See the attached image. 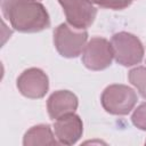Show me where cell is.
<instances>
[{
	"mask_svg": "<svg viewBox=\"0 0 146 146\" xmlns=\"http://www.w3.org/2000/svg\"><path fill=\"white\" fill-rule=\"evenodd\" d=\"M111 46L113 56L115 57L116 62L124 66L135 65L143 59V44L132 34L124 32L114 34L111 41Z\"/></svg>",
	"mask_w": 146,
	"mask_h": 146,
	"instance_id": "obj_2",
	"label": "cell"
},
{
	"mask_svg": "<svg viewBox=\"0 0 146 146\" xmlns=\"http://www.w3.org/2000/svg\"><path fill=\"white\" fill-rule=\"evenodd\" d=\"M130 82L138 89L140 95L146 98V68L145 67H136L129 72Z\"/></svg>",
	"mask_w": 146,
	"mask_h": 146,
	"instance_id": "obj_11",
	"label": "cell"
},
{
	"mask_svg": "<svg viewBox=\"0 0 146 146\" xmlns=\"http://www.w3.org/2000/svg\"><path fill=\"white\" fill-rule=\"evenodd\" d=\"M88 1L104 8H113V9H122L130 5V1L128 0H88Z\"/></svg>",
	"mask_w": 146,
	"mask_h": 146,
	"instance_id": "obj_12",
	"label": "cell"
},
{
	"mask_svg": "<svg viewBox=\"0 0 146 146\" xmlns=\"http://www.w3.org/2000/svg\"><path fill=\"white\" fill-rule=\"evenodd\" d=\"M54 127L59 141L66 145L75 143L82 133V122L80 117L73 113L58 117Z\"/></svg>",
	"mask_w": 146,
	"mask_h": 146,
	"instance_id": "obj_8",
	"label": "cell"
},
{
	"mask_svg": "<svg viewBox=\"0 0 146 146\" xmlns=\"http://www.w3.org/2000/svg\"><path fill=\"white\" fill-rule=\"evenodd\" d=\"M29 1H36V0H29Z\"/></svg>",
	"mask_w": 146,
	"mask_h": 146,
	"instance_id": "obj_14",
	"label": "cell"
},
{
	"mask_svg": "<svg viewBox=\"0 0 146 146\" xmlns=\"http://www.w3.org/2000/svg\"><path fill=\"white\" fill-rule=\"evenodd\" d=\"M113 57L111 43L103 38H92L82 54L84 65L91 70H103L107 67L111 65Z\"/></svg>",
	"mask_w": 146,
	"mask_h": 146,
	"instance_id": "obj_6",
	"label": "cell"
},
{
	"mask_svg": "<svg viewBox=\"0 0 146 146\" xmlns=\"http://www.w3.org/2000/svg\"><path fill=\"white\" fill-rule=\"evenodd\" d=\"M38 145V144H57L52 138L49 125H38L26 132L24 138V145Z\"/></svg>",
	"mask_w": 146,
	"mask_h": 146,
	"instance_id": "obj_10",
	"label": "cell"
},
{
	"mask_svg": "<svg viewBox=\"0 0 146 146\" xmlns=\"http://www.w3.org/2000/svg\"><path fill=\"white\" fill-rule=\"evenodd\" d=\"M2 13L14 29L22 32H38L50 24L43 6L29 0H2Z\"/></svg>",
	"mask_w": 146,
	"mask_h": 146,
	"instance_id": "obj_1",
	"label": "cell"
},
{
	"mask_svg": "<svg viewBox=\"0 0 146 146\" xmlns=\"http://www.w3.org/2000/svg\"><path fill=\"white\" fill-rule=\"evenodd\" d=\"M67 22L78 30L88 27L96 17V8L88 0H58Z\"/></svg>",
	"mask_w": 146,
	"mask_h": 146,
	"instance_id": "obj_5",
	"label": "cell"
},
{
	"mask_svg": "<svg viewBox=\"0 0 146 146\" xmlns=\"http://www.w3.org/2000/svg\"><path fill=\"white\" fill-rule=\"evenodd\" d=\"M78 106L76 97L70 91H57L48 99V112L51 119L57 120L58 117L73 113Z\"/></svg>",
	"mask_w": 146,
	"mask_h": 146,
	"instance_id": "obj_9",
	"label": "cell"
},
{
	"mask_svg": "<svg viewBox=\"0 0 146 146\" xmlns=\"http://www.w3.org/2000/svg\"><path fill=\"white\" fill-rule=\"evenodd\" d=\"M17 87L24 96L30 98H40L44 96L48 90V78L42 71L38 68H30L23 72L18 78Z\"/></svg>",
	"mask_w": 146,
	"mask_h": 146,
	"instance_id": "obj_7",
	"label": "cell"
},
{
	"mask_svg": "<svg viewBox=\"0 0 146 146\" xmlns=\"http://www.w3.org/2000/svg\"><path fill=\"white\" fill-rule=\"evenodd\" d=\"M128 1H130V2H131V1H132V0H128Z\"/></svg>",
	"mask_w": 146,
	"mask_h": 146,
	"instance_id": "obj_15",
	"label": "cell"
},
{
	"mask_svg": "<svg viewBox=\"0 0 146 146\" xmlns=\"http://www.w3.org/2000/svg\"><path fill=\"white\" fill-rule=\"evenodd\" d=\"M86 31H73L67 24H60L54 32V42L62 56L76 57L82 51L86 40Z\"/></svg>",
	"mask_w": 146,
	"mask_h": 146,
	"instance_id": "obj_4",
	"label": "cell"
},
{
	"mask_svg": "<svg viewBox=\"0 0 146 146\" xmlns=\"http://www.w3.org/2000/svg\"><path fill=\"white\" fill-rule=\"evenodd\" d=\"M132 122L138 128L146 130V104H141L132 115Z\"/></svg>",
	"mask_w": 146,
	"mask_h": 146,
	"instance_id": "obj_13",
	"label": "cell"
},
{
	"mask_svg": "<svg viewBox=\"0 0 146 146\" xmlns=\"http://www.w3.org/2000/svg\"><path fill=\"white\" fill-rule=\"evenodd\" d=\"M137 102L135 91L122 84L107 87L102 96L104 108L112 114H128Z\"/></svg>",
	"mask_w": 146,
	"mask_h": 146,
	"instance_id": "obj_3",
	"label": "cell"
}]
</instances>
